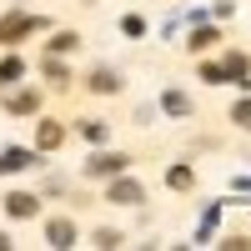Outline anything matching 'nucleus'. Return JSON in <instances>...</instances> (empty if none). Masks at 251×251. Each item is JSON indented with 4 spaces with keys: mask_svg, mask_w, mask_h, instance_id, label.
Returning a JSON list of instances; mask_svg holds the SVG:
<instances>
[{
    "mask_svg": "<svg viewBox=\"0 0 251 251\" xmlns=\"http://www.w3.org/2000/svg\"><path fill=\"white\" fill-rule=\"evenodd\" d=\"M30 161H35V151H5V156H0V176H5V171H25Z\"/></svg>",
    "mask_w": 251,
    "mask_h": 251,
    "instance_id": "obj_9",
    "label": "nucleus"
},
{
    "mask_svg": "<svg viewBox=\"0 0 251 251\" xmlns=\"http://www.w3.org/2000/svg\"><path fill=\"white\" fill-rule=\"evenodd\" d=\"M80 136H86V141H106L111 131H106V121H86V126H80Z\"/></svg>",
    "mask_w": 251,
    "mask_h": 251,
    "instance_id": "obj_12",
    "label": "nucleus"
},
{
    "mask_svg": "<svg viewBox=\"0 0 251 251\" xmlns=\"http://www.w3.org/2000/svg\"><path fill=\"white\" fill-rule=\"evenodd\" d=\"M60 141H66V131H60L55 121H46V126H40V136H35V146H40V151H55Z\"/></svg>",
    "mask_w": 251,
    "mask_h": 251,
    "instance_id": "obj_8",
    "label": "nucleus"
},
{
    "mask_svg": "<svg viewBox=\"0 0 251 251\" xmlns=\"http://www.w3.org/2000/svg\"><path fill=\"white\" fill-rule=\"evenodd\" d=\"M5 211H10L15 221H25V216H35V211H40V201H35L30 191H10V196H5Z\"/></svg>",
    "mask_w": 251,
    "mask_h": 251,
    "instance_id": "obj_4",
    "label": "nucleus"
},
{
    "mask_svg": "<svg viewBox=\"0 0 251 251\" xmlns=\"http://www.w3.org/2000/svg\"><path fill=\"white\" fill-rule=\"evenodd\" d=\"M121 86H126V80H121V71H111V66H100V71L91 75V91H96V96H116Z\"/></svg>",
    "mask_w": 251,
    "mask_h": 251,
    "instance_id": "obj_6",
    "label": "nucleus"
},
{
    "mask_svg": "<svg viewBox=\"0 0 251 251\" xmlns=\"http://www.w3.org/2000/svg\"><path fill=\"white\" fill-rule=\"evenodd\" d=\"M5 106H10V116H30V111L40 106V96H35V91H15Z\"/></svg>",
    "mask_w": 251,
    "mask_h": 251,
    "instance_id": "obj_7",
    "label": "nucleus"
},
{
    "mask_svg": "<svg viewBox=\"0 0 251 251\" xmlns=\"http://www.w3.org/2000/svg\"><path fill=\"white\" fill-rule=\"evenodd\" d=\"M75 46H80V40H75V35H71V30H60V35H55V40H50V50H55V55H60V50H75Z\"/></svg>",
    "mask_w": 251,
    "mask_h": 251,
    "instance_id": "obj_15",
    "label": "nucleus"
},
{
    "mask_svg": "<svg viewBox=\"0 0 251 251\" xmlns=\"http://www.w3.org/2000/svg\"><path fill=\"white\" fill-rule=\"evenodd\" d=\"M231 121H236V126H241V131H251V100H241V106H236V111H231Z\"/></svg>",
    "mask_w": 251,
    "mask_h": 251,
    "instance_id": "obj_16",
    "label": "nucleus"
},
{
    "mask_svg": "<svg viewBox=\"0 0 251 251\" xmlns=\"http://www.w3.org/2000/svg\"><path fill=\"white\" fill-rule=\"evenodd\" d=\"M86 171H91V176H121V171H126V156H121V151H100V156L86 161Z\"/></svg>",
    "mask_w": 251,
    "mask_h": 251,
    "instance_id": "obj_3",
    "label": "nucleus"
},
{
    "mask_svg": "<svg viewBox=\"0 0 251 251\" xmlns=\"http://www.w3.org/2000/svg\"><path fill=\"white\" fill-rule=\"evenodd\" d=\"M46 241H50V246H75V221H71V216H55V221L46 226Z\"/></svg>",
    "mask_w": 251,
    "mask_h": 251,
    "instance_id": "obj_5",
    "label": "nucleus"
},
{
    "mask_svg": "<svg viewBox=\"0 0 251 251\" xmlns=\"http://www.w3.org/2000/svg\"><path fill=\"white\" fill-rule=\"evenodd\" d=\"M216 46V30H191V50H211Z\"/></svg>",
    "mask_w": 251,
    "mask_h": 251,
    "instance_id": "obj_14",
    "label": "nucleus"
},
{
    "mask_svg": "<svg viewBox=\"0 0 251 251\" xmlns=\"http://www.w3.org/2000/svg\"><path fill=\"white\" fill-rule=\"evenodd\" d=\"M106 201H116V206H141L146 191H141L136 181H126V176H111V196H106Z\"/></svg>",
    "mask_w": 251,
    "mask_h": 251,
    "instance_id": "obj_1",
    "label": "nucleus"
},
{
    "mask_svg": "<svg viewBox=\"0 0 251 251\" xmlns=\"http://www.w3.org/2000/svg\"><path fill=\"white\" fill-rule=\"evenodd\" d=\"M176 186V191H186V186H191V166H171V176H166Z\"/></svg>",
    "mask_w": 251,
    "mask_h": 251,
    "instance_id": "obj_13",
    "label": "nucleus"
},
{
    "mask_svg": "<svg viewBox=\"0 0 251 251\" xmlns=\"http://www.w3.org/2000/svg\"><path fill=\"white\" fill-rule=\"evenodd\" d=\"M5 246H10V236H5V231H0V251H5Z\"/></svg>",
    "mask_w": 251,
    "mask_h": 251,
    "instance_id": "obj_17",
    "label": "nucleus"
},
{
    "mask_svg": "<svg viewBox=\"0 0 251 251\" xmlns=\"http://www.w3.org/2000/svg\"><path fill=\"white\" fill-rule=\"evenodd\" d=\"M161 106L171 111V116H191V100H186L181 91H166V96H161Z\"/></svg>",
    "mask_w": 251,
    "mask_h": 251,
    "instance_id": "obj_10",
    "label": "nucleus"
},
{
    "mask_svg": "<svg viewBox=\"0 0 251 251\" xmlns=\"http://www.w3.org/2000/svg\"><path fill=\"white\" fill-rule=\"evenodd\" d=\"M30 30H46V20H40V15H10V20H0V40H15V35H30Z\"/></svg>",
    "mask_w": 251,
    "mask_h": 251,
    "instance_id": "obj_2",
    "label": "nucleus"
},
{
    "mask_svg": "<svg viewBox=\"0 0 251 251\" xmlns=\"http://www.w3.org/2000/svg\"><path fill=\"white\" fill-rule=\"evenodd\" d=\"M20 75H25V60H15V55H10L5 66H0V86H15Z\"/></svg>",
    "mask_w": 251,
    "mask_h": 251,
    "instance_id": "obj_11",
    "label": "nucleus"
}]
</instances>
